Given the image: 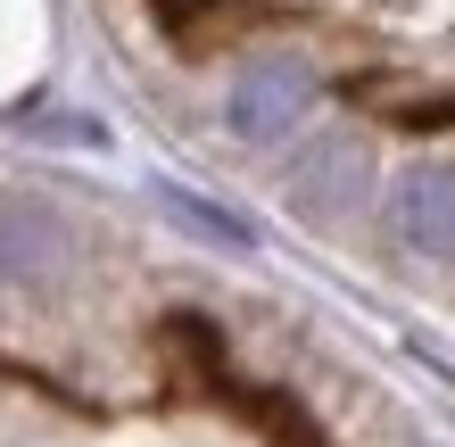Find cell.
Returning a JSON list of instances; mask_svg holds the SVG:
<instances>
[{
    "label": "cell",
    "instance_id": "cell-1",
    "mask_svg": "<svg viewBox=\"0 0 455 447\" xmlns=\"http://www.w3.org/2000/svg\"><path fill=\"white\" fill-rule=\"evenodd\" d=\"M307 108H315L307 59H249L240 84H232V100H224V124L240 141H282L290 124H307Z\"/></svg>",
    "mask_w": 455,
    "mask_h": 447
},
{
    "label": "cell",
    "instance_id": "cell-2",
    "mask_svg": "<svg viewBox=\"0 0 455 447\" xmlns=\"http://www.w3.org/2000/svg\"><path fill=\"white\" fill-rule=\"evenodd\" d=\"M75 257V232L59 207L42 199H0V282L9 291H42V282H59Z\"/></svg>",
    "mask_w": 455,
    "mask_h": 447
},
{
    "label": "cell",
    "instance_id": "cell-3",
    "mask_svg": "<svg viewBox=\"0 0 455 447\" xmlns=\"http://www.w3.org/2000/svg\"><path fill=\"white\" fill-rule=\"evenodd\" d=\"M372 182V157L356 133H307V149L290 157V199L315 207V216H339V207H356Z\"/></svg>",
    "mask_w": 455,
    "mask_h": 447
},
{
    "label": "cell",
    "instance_id": "cell-4",
    "mask_svg": "<svg viewBox=\"0 0 455 447\" xmlns=\"http://www.w3.org/2000/svg\"><path fill=\"white\" fill-rule=\"evenodd\" d=\"M389 224L397 241L422 257H455V166H406L389 191Z\"/></svg>",
    "mask_w": 455,
    "mask_h": 447
},
{
    "label": "cell",
    "instance_id": "cell-5",
    "mask_svg": "<svg viewBox=\"0 0 455 447\" xmlns=\"http://www.w3.org/2000/svg\"><path fill=\"white\" fill-rule=\"evenodd\" d=\"M166 207H174L182 224H199V232H216V241H249V224H240V216H216V207H199L191 191H166Z\"/></svg>",
    "mask_w": 455,
    "mask_h": 447
}]
</instances>
